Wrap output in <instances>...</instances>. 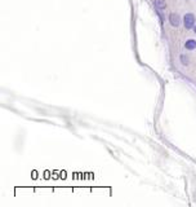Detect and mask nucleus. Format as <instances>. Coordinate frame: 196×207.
<instances>
[{
    "label": "nucleus",
    "mask_w": 196,
    "mask_h": 207,
    "mask_svg": "<svg viewBox=\"0 0 196 207\" xmlns=\"http://www.w3.org/2000/svg\"><path fill=\"white\" fill-rule=\"evenodd\" d=\"M195 21H196L195 16L192 13H186L183 17V25L187 30H190V29H192V27H195Z\"/></svg>",
    "instance_id": "f257e3e1"
},
{
    "label": "nucleus",
    "mask_w": 196,
    "mask_h": 207,
    "mask_svg": "<svg viewBox=\"0 0 196 207\" xmlns=\"http://www.w3.org/2000/svg\"><path fill=\"white\" fill-rule=\"evenodd\" d=\"M169 22H170V25H172L173 27H178L179 25H181L182 20H181V17H179V14L172 13V14L169 16Z\"/></svg>",
    "instance_id": "f03ea898"
},
{
    "label": "nucleus",
    "mask_w": 196,
    "mask_h": 207,
    "mask_svg": "<svg viewBox=\"0 0 196 207\" xmlns=\"http://www.w3.org/2000/svg\"><path fill=\"white\" fill-rule=\"evenodd\" d=\"M184 48H186L187 51H194L195 48H196V40L188 39L186 43H184Z\"/></svg>",
    "instance_id": "7ed1b4c3"
},
{
    "label": "nucleus",
    "mask_w": 196,
    "mask_h": 207,
    "mask_svg": "<svg viewBox=\"0 0 196 207\" xmlns=\"http://www.w3.org/2000/svg\"><path fill=\"white\" fill-rule=\"evenodd\" d=\"M155 7L159 10H164L166 8V2L165 0H155Z\"/></svg>",
    "instance_id": "20e7f679"
},
{
    "label": "nucleus",
    "mask_w": 196,
    "mask_h": 207,
    "mask_svg": "<svg viewBox=\"0 0 196 207\" xmlns=\"http://www.w3.org/2000/svg\"><path fill=\"white\" fill-rule=\"evenodd\" d=\"M181 62L183 65H188V57H186L184 54H182V56H181Z\"/></svg>",
    "instance_id": "39448f33"
},
{
    "label": "nucleus",
    "mask_w": 196,
    "mask_h": 207,
    "mask_svg": "<svg viewBox=\"0 0 196 207\" xmlns=\"http://www.w3.org/2000/svg\"><path fill=\"white\" fill-rule=\"evenodd\" d=\"M194 30H195V34H196V26H195V27H194Z\"/></svg>",
    "instance_id": "423d86ee"
}]
</instances>
